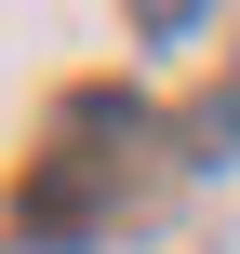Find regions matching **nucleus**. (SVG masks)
Segmentation results:
<instances>
[]
</instances>
